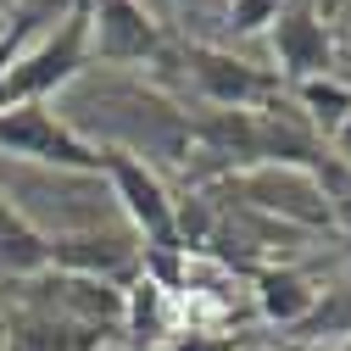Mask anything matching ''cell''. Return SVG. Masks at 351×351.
<instances>
[{
  "label": "cell",
  "instance_id": "cell-3",
  "mask_svg": "<svg viewBox=\"0 0 351 351\" xmlns=\"http://www.w3.org/2000/svg\"><path fill=\"white\" fill-rule=\"evenodd\" d=\"M90 62H95L90 56V0H73V6L51 28H39L17 51V62L6 67V78H0V112L62 95Z\"/></svg>",
  "mask_w": 351,
  "mask_h": 351
},
{
  "label": "cell",
  "instance_id": "cell-2",
  "mask_svg": "<svg viewBox=\"0 0 351 351\" xmlns=\"http://www.w3.org/2000/svg\"><path fill=\"white\" fill-rule=\"evenodd\" d=\"M0 195L39 240H67L117 223V201L106 173H62V167H28V162H0Z\"/></svg>",
  "mask_w": 351,
  "mask_h": 351
},
{
  "label": "cell",
  "instance_id": "cell-7",
  "mask_svg": "<svg viewBox=\"0 0 351 351\" xmlns=\"http://www.w3.org/2000/svg\"><path fill=\"white\" fill-rule=\"evenodd\" d=\"M234 190H240L256 212L290 217V223H301V229L335 223L329 195H324V184H318L313 167H295V162H256V167H245L240 179H234Z\"/></svg>",
  "mask_w": 351,
  "mask_h": 351
},
{
  "label": "cell",
  "instance_id": "cell-8",
  "mask_svg": "<svg viewBox=\"0 0 351 351\" xmlns=\"http://www.w3.org/2000/svg\"><path fill=\"white\" fill-rule=\"evenodd\" d=\"M162 51H167V39L140 0H90V56H95V67L162 62Z\"/></svg>",
  "mask_w": 351,
  "mask_h": 351
},
{
  "label": "cell",
  "instance_id": "cell-16",
  "mask_svg": "<svg viewBox=\"0 0 351 351\" xmlns=\"http://www.w3.org/2000/svg\"><path fill=\"white\" fill-rule=\"evenodd\" d=\"M329 145H335V162H346V167H351V117L340 123V134H335Z\"/></svg>",
  "mask_w": 351,
  "mask_h": 351
},
{
  "label": "cell",
  "instance_id": "cell-4",
  "mask_svg": "<svg viewBox=\"0 0 351 351\" xmlns=\"http://www.w3.org/2000/svg\"><path fill=\"white\" fill-rule=\"evenodd\" d=\"M162 56H173L184 67V78L195 84V95L212 106V112H274L279 106V78H268L262 67L229 56L223 45H206V39H184V45H167Z\"/></svg>",
  "mask_w": 351,
  "mask_h": 351
},
{
  "label": "cell",
  "instance_id": "cell-12",
  "mask_svg": "<svg viewBox=\"0 0 351 351\" xmlns=\"http://www.w3.org/2000/svg\"><path fill=\"white\" fill-rule=\"evenodd\" d=\"M256 295H262V313L279 318V324H301V318L318 306V290L306 285L301 274H290V268L262 274V279H256Z\"/></svg>",
  "mask_w": 351,
  "mask_h": 351
},
{
  "label": "cell",
  "instance_id": "cell-13",
  "mask_svg": "<svg viewBox=\"0 0 351 351\" xmlns=\"http://www.w3.org/2000/svg\"><path fill=\"white\" fill-rule=\"evenodd\" d=\"M295 101L306 106V117L324 128V140H335L340 123L351 117V84H340L335 73L329 78H306V84H295Z\"/></svg>",
  "mask_w": 351,
  "mask_h": 351
},
{
  "label": "cell",
  "instance_id": "cell-15",
  "mask_svg": "<svg viewBox=\"0 0 351 351\" xmlns=\"http://www.w3.org/2000/svg\"><path fill=\"white\" fill-rule=\"evenodd\" d=\"M274 12H279V0H229L223 23H229L234 34H251L256 23H274Z\"/></svg>",
  "mask_w": 351,
  "mask_h": 351
},
{
  "label": "cell",
  "instance_id": "cell-10",
  "mask_svg": "<svg viewBox=\"0 0 351 351\" xmlns=\"http://www.w3.org/2000/svg\"><path fill=\"white\" fill-rule=\"evenodd\" d=\"M101 346H106V329L73 324L62 313H45V306H23L0 335V351H101Z\"/></svg>",
  "mask_w": 351,
  "mask_h": 351
},
{
  "label": "cell",
  "instance_id": "cell-6",
  "mask_svg": "<svg viewBox=\"0 0 351 351\" xmlns=\"http://www.w3.org/2000/svg\"><path fill=\"white\" fill-rule=\"evenodd\" d=\"M0 156L28 162V167H62V173H101V151L73 134L51 101L0 112Z\"/></svg>",
  "mask_w": 351,
  "mask_h": 351
},
{
  "label": "cell",
  "instance_id": "cell-14",
  "mask_svg": "<svg viewBox=\"0 0 351 351\" xmlns=\"http://www.w3.org/2000/svg\"><path fill=\"white\" fill-rule=\"evenodd\" d=\"M313 173H318V184H324V195H329V212L351 223V167L335 162V156H318Z\"/></svg>",
  "mask_w": 351,
  "mask_h": 351
},
{
  "label": "cell",
  "instance_id": "cell-11",
  "mask_svg": "<svg viewBox=\"0 0 351 351\" xmlns=\"http://www.w3.org/2000/svg\"><path fill=\"white\" fill-rule=\"evenodd\" d=\"M45 268V240H39L23 217L6 206V195H0V274L6 279H28Z\"/></svg>",
  "mask_w": 351,
  "mask_h": 351
},
{
  "label": "cell",
  "instance_id": "cell-17",
  "mask_svg": "<svg viewBox=\"0 0 351 351\" xmlns=\"http://www.w3.org/2000/svg\"><path fill=\"white\" fill-rule=\"evenodd\" d=\"M0 335H6V313H0Z\"/></svg>",
  "mask_w": 351,
  "mask_h": 351
},
{
  "label": "cell",
  "instance_id": "cell-9",
  "mask_svg": "<svg viewBox=\"0 0 351 351\" xmlns=\"http://www.w3.org/2000/svg\"><path fill=\"white\" fill-rule=\"evenodd\" d=\"M268 39H274V56H279V73L290 78V90L306 84V78H329L335 73V34L313 12V0H290V6H279Z\"/></svg>",
  "mask_w": 351,
  "mask_h": 351
},
{
  "label": "cell",
  "instance_id": "cell-1",
  "mask_svg": "<svg viewBox=\"0 0 351 351\" xmlns=\"http://www.w3.org/2000/svg\"><path fill=\"white\" fill-rule=\"evenodd\" d=\"M56 112L95 151H123V156L145 162L151 173L190 167V156H195V117L179 112L162 90H151V84L128 78L117 67L95 73V62H90L62 90Z\"/></svg>",
  "mask_w": 351,
  "mask_h": 351
},
{
  "label": "cell",
  "instance_id": "cell-5",
  "mask_svg": "<svg viewBox=\"0 0 351 351\" xmlns=\"http://www.w3.org/2000/svg\"><path fill=\"white\" fill-rule=\"evenodd\" d=\"M101 173H106V184H112L117 217L140 234L145 256H167V251L184 245L179 240V206H173L162 173H151L145 162L123 156V151H101Z\"/></svg>",
  "mask_w": 351,
  "mask_h": 351
}]
</instances>
